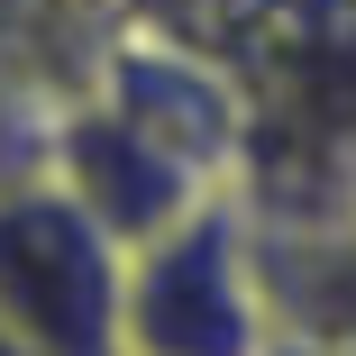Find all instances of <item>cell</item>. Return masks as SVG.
<instances>
[{
  "mask_svg": "<svg viewBox=\"0 0 356 356\" xmlns=\"http://www.w3.org/2000/svg\"><path fill=\"white\" fill-rule=\"evenodd\" d=\"M101 101H119L147 137H165L174 156H192L201 174H220V183H229L238 110H229V92H220V74H201V64H183V55L137 46V55L119 64V83H101Z\"/></svg>",
  "mask_w": 356,
  "mask_h": 356,
  "instance_id": "obj_4",
  "label": "cell"
},
{
  "mask_svg": "<svg viewBox=\"0 0 356 356\" xmlns=\"http://www.w3.org/2000/svg\"><path fill=\"white\" fill-rule=\"evenodd\" d=\"M0 356H19V347H10V338H0Z\"/></svg>",
  "mask_w": 356,
  "mask_h": 356,
  "instance_id": "obj_5",
  "label": "cell"
},
{
  "mask_svg": "<svg viewBox=\"0 0 356 356\" xmlns=\"http://www.w3.org/2000/svg\"><path fill=\"white\" fill-rule=\"evenodd\" d=\"M274 311H265V265H256V220L220 183L183 220L128 247L119 274V356H265Z\"/></svg>",
  "mask_w": 356,
  "mask_h": 356,
  "instance_id": "obj_1",
  "label": "cell"
},
{
  "mask_svg": "<svg viewBox=\"0 0 356 356\" xmlns=\"http://www.w3.org/2000/svg\"><path fill=\"white\" fill-rule=\"evenodd\" d=\"M37 165H46L64 192H74L92 220L119 238V247L156 238L165 220H183L201 192H220V174H201L192 156H174L165 137H147V128H137L119 101H101V92L55 128V147H46Z\"/></svg>",
  "mask_w": 356,
  "mask_h": 356,
  "instance_id": "obj_3",
  "label": "cell"
},
{
  "mask_svg": "<svg viewBox=\"0 0 356 356\" xmlns=\"http://www.w3.org/2000/svg\"><path fill=\"white\" fill-rule=\"evenodd\" d=\"M128 247L46 165L0 174V338L19 356H119Z\"/></svg>",
  "mask_w": 356,
  "mask_h": 356,
  "instance_id": "obj_2",
  "label": "cell"
}]
</instances>
